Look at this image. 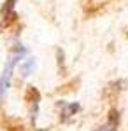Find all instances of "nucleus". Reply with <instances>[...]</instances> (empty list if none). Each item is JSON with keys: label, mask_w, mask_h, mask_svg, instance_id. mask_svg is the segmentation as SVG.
Here are the masks:
<instances>
[{"label": "nucleus", "mask_w": 128, "mask_h": 131, "mask_svg": "<svg viewBox=\"0 0 128 131\" xmlns=\"http://www.w3.org/2000/svg\"><path fill=\"white\" fill-rule=\"evenodd\" d=\"M14 4H16V0H7V2H5V5L2 7V16H4V18H9V16H12Z\"/></svg>", "instance_id": "20e7f679"}, {"label": "nucleus", "mask_w": 128, "mask_h": 131, "mask_svg": "<svg viewBox=\"0 0 128 131\" xmlns=\"http://www.w3.org/2000/svg\"><path fill=\"white\" fill-rule=\"evenodd\" d=\"M112 117H109V122L105 124V126H102L98 131H116V128H118V121H119V117H118V114L116 112H112L111 114Z\"/></svg>", "instance_id": "f03ea898"}, {"label": "nucleus", "mask_w": 128, "mask_h": 131, "mask_svg": "<svg viewBox=\"0 0 128 131\" xmlns=\"http://www.w3.org/2000/svg\"><path fill=\"white\" fill-rule=\"evenodd\" d=\"M26 56V49L25 47H21L18 46L16 47V52L11 56V60L7 61V65H5V68H4V73H2V77H0V100L4 98V94H5V91L9 89L11 86V77H12V70H14V67L20 63V60H23Z\"/></svg>", "instance_id": "f257e3e1"}, {"label": "nucleus", "mask_w": 128, "mask_h": 131, "mask_svg": "<svg viewBox=\"0 0 128 131\" xmlns=\"http://www.w3.org/2000/svg\"><path fill=\"white\" fill-rule=\"evenodd\" d=\"M33 70H35V60H33V58H28V60L21 65V73H23V77L30 75Z\"/></svg>", "instance_id": "7ed1b4c3"}]
</instances>
